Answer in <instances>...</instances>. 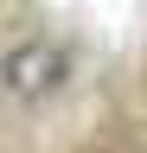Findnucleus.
I'll return each mask as SVG.
<instances>
[{
    "label": "nucleus",
    "mask_w": 147,
    "mask_h": 153,
    "mask_svg": "<svg viewBox=\"0 0 147 153\" xmlns=\"http://www.w3.org/2000/svg\"><path fill=\"white\" fill-rule=\"evenodd\" d=\"M70 83V51L58 38H19L13 51H0V96L7 102H45Z\"/></svg>",
    "instance_id": "1"
}]
</instances>
